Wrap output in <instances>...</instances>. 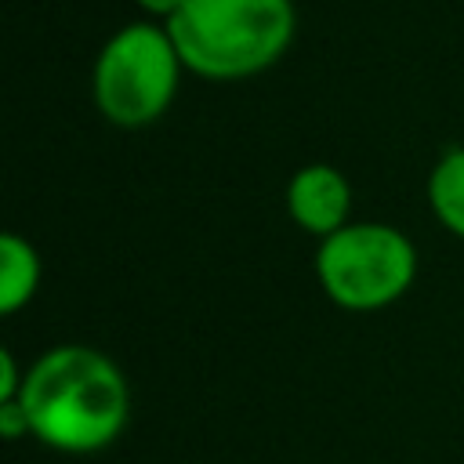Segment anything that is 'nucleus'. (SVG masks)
I'll return each instance as SVG.
<instances>
[{"label": "nucleus", "instance_id": "obj_5", "mask_svg": "<svg viewBox=\"0 0 464 464\" xmlns=\"http://www.w3.org/2000/svg\"><path fill=\"white\" fill-rule=\"evenodd\" d=\"M286 207L290 218L312 232V236H334L341 232L352 214V185L348 178L330 163H308L301 167L286 185Z\"/></svg>", "mask_w": 464, "mask_h": 464}, {"label": "nucleus", "instance_id": "obj_7", "mask_svg": "<svg viewBox=\"0 0 464 464\" xmlns=\"http://www.w3.org/2000/svg\"><path fill=\"white\" fill-rule=\"evenodd\" d=\"M428 199H431V210L435 218L464 239V149H450L431 178H428Z\"/></svg>", "mask_w": 464, "mask_h": 464}, {"label": "nucleus", "instance_id": "obj_1", "mask_svg": "<svg viewBox=\"0 0 464 464\" xmlns=\"http://www.w3.org/2000/svg\"><path fill=\"white\" fill-rule=\"evenodd\" d=\"M29 435L62 453L105 450L127 424L130 395L120 366L83 344L44 352L18 395Z\"/></svg>", "mask_w": 464, "mask_h": 464}, {"label": "nucleus", "instance_id": "obj_2", "mask_svg": "<svg viewBox=\"0 0 464 464\" xmlns=\"http://www.w3.org/2000/svg\"><path fill=\"white\" fill-rule=\"evenodd\" d=\"M290 0H188L167 33L181 65L207 80H246L265 72L294 40Z\"/></svg>", "mask_w": 464, "mask_h": 464}, {"label": "nucleus", "instance_id": "obj_8", "mask_svg": "<svg viewBox=\"0 0 464 464\" xmlns=\"http://www.w3.org/2000/svg\"><path fill=\"white\" fill-rule=\"evenodd\" d=\"M0 435H7V439L29 435V417H25V410H22L18 399L0 402Z\"/></svg>", "mask_w": 464, "mask_h": 464}, {"label": "nucleus", "instance_id": "obj_6", "mask_svg": "<svg viewBox=\"0 0 464 464\" xmlns=\"http://www.w3.org/2000/svg\"><path fill=\"white\" fill-rule=\"evenodd\" d=\"M40 286V257L29 239L4 232L0 236V312L14 315L33 301Z\"/></svg>", "mask_w": 464, "mask_h": 464}, {"label": "nucleus", "instance_id": "obj_10", "mask_svg": "<svg viewBox=\"0 0 464 464\" xmlns=\"http://www.w3.org/2000/svg\"><path fill=\"white\" fill-rule=\"evenodd\" d=\"M134 4H138L141 11H149V14H160V18L167 22V18H174V14H178V11H181L188 0H134Z\"/></svg>", "mask_w": 464, "mask_h": 464}, {"label": "nucleus", "instance_id": "obj_4", "mask_svg": "<svg viewBox=\"0 0 464 464\" xmlns=\"http://www.w3.org/2000/svg\"><path fill=\"white\" fill-rule=\"evenodd\" d=\"M315 272L334 304L348 312H377L410 290L417 250L399 228L359 221L323 239Z\"/></svg>", "mask_w": 464, "mask_h": 464}, {"label": "nucleus", "instance_id": "obj_3", "mask_svg": "<svg viewBox=\"0 0 464 464\" xmlns=\"http://www.w3.org/2000/svg\"><path fill=\"white\" fill-rule=\"evenodd\" d=\"M181 69L167 25H123L94 62V102L116 127H145L170 109Z\"/></svg>", "mask_w": 464, "mask_h": 464}, {"label": "nucleus", "instance_id": "obj_9", "mask_svg": "<svg viewBox=\"0 0 464 464\" xmlns=\"http://www.w3.org/2000/svg\"><path fill=\"white\" fill-rule=\"evenodd\" d=\"M22 384H25V381H18V370H14V355L4 348V352H0V402H11V399H18V395H22Z\"/></svg>", "mask_w": 464, "mask_h": 464}]
</instances>
